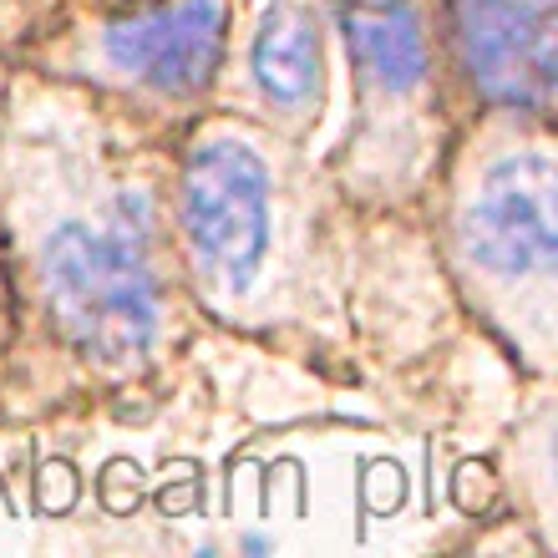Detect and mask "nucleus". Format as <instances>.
I'll return each mask as SVG.
<instances>
[{"mask_svg": "<svg viewBox=\"0 0 558 558\" xmlns=\"http://www.w3.org/2000/svg\"><path fill=\"white\" fill-rule=\"evenodd\" d=\"M46 290L61 330L97 361H137L158 336V279L147 219L128 198L102 219H76L46 244Z\"/></svg>", "mask_w": 558, "mask_h": 558, "instance_id": "1", "label": "nucleus"}, {"mask_svg": "<svg viewBox=\"0 0 558 558\" xmlns=\"http://www.w3.org/2000/svg\"><path fill=\"white\" fill-rule=\"evenodd\" d=\"M183 219L198 259L229 284H244L265 259L269 189L244 143H208L183 173Z\"/></svg>", "mask_w": 558, "mask_h": 558, "instance_id": "2", "label": "nucleus"}, {"mask_svg": "<svg viewBox=\"0 0 558 558\" xmlns=\"http://www.w3.org/2000/svg\"><path fill=\"white\" fill-rule=\"evenodd\" d=\"M472 82L508 107L544 112L554 97V0H457Z\"/></svg>", "mask_w": 558, "mask_h": 558, "instance_id": "3", "label": "nucleus"}, {"mask_svg": "<svg viewBox=\"0 0 558 558\" xmlns=\"http://www.w3.org/2000/svg\"><path fill=\"white\" fill-rule=\"evenodd\" d=\"M468 254L493 275H548L554 269V162L518 153L483 178L468 208Z\"/></svg>", "mask_w": 558, "mask_h": 558, "instance_id": "4", "label": "nucleus"}, {"mask_svg": "<svg viewBox=\"0 0 558 558\" xmlns=\"http://www.w3.org/2000/svg\"><path fill=\"white\" fill-rule=\"evenodd\" d=\"M223 51V5L219 0H178L162 11L133 15L107 31V57L122 72L158 92H198L214 76Z\"/></svg>", "mask_w": 558, "mask_h": 558, "instance_id": "5", "label": "nucleus"}, {"mask_svg": "<svg viewBox=\"0 0 558 558\" xmlns=\"http://www.w3.org/2000/svg\"><path fill=\"white\" fill-rule=\"evenodd\" d=\"M340 26L351 41V57L371 82L386 92H412L426 82V31L412 0H345Z\"/></svg>", "mask_w": 558, "mask_h": 558, "instance_id": "6", "label": "nucleus"}, {"mask_svg": "<svg viewBox=\"0 0 558 558\" xmlns=\"http://www.w3.org/2000/svg\"><path fill=\"white\" fill-rule=\"evenodd\" d=\"M254 76L265 97L284 107H300L315 97L320 82V46H315V26L305 11L294 5H275L265 15V26L254 36Z\"/></svg>", "mask_w": 558, "mask_h": 558, "instance_id": "7", "label": "nucleus"}]
</instances>
